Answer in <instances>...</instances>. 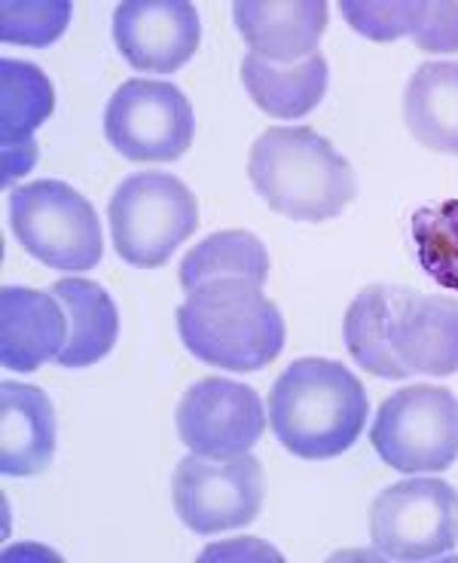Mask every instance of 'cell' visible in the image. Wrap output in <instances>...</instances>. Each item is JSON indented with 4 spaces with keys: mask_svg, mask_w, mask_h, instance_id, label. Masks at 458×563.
Returning <instances> with one entry per match:
<instances>
[{
    "mask_svg": "<svg viewBox=\"0 0 458 563\" xmlns=\"http://www.w3.org/2000/svg\"><path fill=\"white\" fill-rule=\"evenodd\" d=\"M248 178L269 209L293 221H331L358 197L346 156L309 126H272L254 141Z\"/></svg>",
    "mask_w": 458,
    "mask_h": 563,
    "instance_id": "6da1fadb",
    "label": "cell"
},
{
    "mask_svg": "<svg viewBox=\"0 0 458 563\" xmlns=\"http://www.w3.org/2000/svg\"><path fill=\"white\" fill-rule=\"evenodd\" d=\"M269 422L288 453L300 460H334L367 426L364 383L331 358H297L269 393Z\"/></svg>",
    "mask_w": 458,
    "mask_h": 563,
    "instance_id": "7a4b0ae2",
    "label": "cell"
},
{
    "mask_svg": "<svg viewBox=\"0 0 458 563\" xmlns=\"http://www.w3.org/2000/svg\"><path fill=\"white\" fill-rule=\"evenodd\" d=\"M183 346L205 365L250 374L272 365L284 350V319L248 279H217L196 288L178 307Z\"/></svg>",
    "mask_w": 458,
    "mask_h": 563,
    "instance_id": "3957f363",
    "label": "cell"
},
{
    "mask_svg": "<svg viewBox=\"0 0 458 563\" xmlns=\"http://www.w3.org/2000/svg\"><path fill=\"white\" fill-rule=\"evenodd\" d=\"M113 249L129 267L156 269L190 240L199 227L193 190L166 172L129 175L111 197Z\"/></svg>",
    "mask_w": 458,
    "mask_h": 563,
    "instance_id": "277c9868",
    "label": "cell"
},
{
    "mask_svg": "<svg viewBox=\"0 0 458 563\" xmlns=\"http://www.w3.org/2000/svg\"><path fill=\"white\" fill-rule=\"evenodd\" d=\"M10 224L22 249L41 264L83 273L101 261V221L92 202L70 184L46 178L10 194Z\"/></svg>",
    "mask_w": 458,
    "mask_h": 563,
    "instance_id": "5b68a950",
    "label": "cell"
},
{
    "mask_svg": "<svg viewBox=\"0 0 458 563\" xmlns=\"http://www.w3.org/2000/svg\"><path fill=\"white\" fill-rule=\"evenodd\" d=\"M370 441L394 472H446L458 460V398L428 383L398 389L376 413Z\"/></svg>",
    "mask_w": 458,
    "mask_h": 563,
    "instance_id": "8992f818",
    "label": "cell"
},
{
    "mask_svg": "<svg viewBox=\"0 0 458 563\" xmlns=\"http://www.w3.org/2000/svg\"><path fill=\"white\" fill-rule=\"evenodd\" d=\"M370 539L391 561H434L458 545V490L440 478L391 484L370 503Z\"/></svg>",
    "mask_w": 458,
    "mask_h": 563,
    "instance_id": "52a82bcc",
    "label": "cell"
},
{
    "mask_svg": "<svg viewBox=\"0 0 458 563\" xmlns=\"http://www.w3.org/2000/svg\"><path fill=\"white\" fill-rule=\"evenodd\" d=\"M266 496L264 465L250 453L183 456L171 478L175 511L193 533H223L257 521Z\"/></svg>",
    "mask_w": 458,
    "mask_h": 563,
    "instance_id": "ba28073f",
    "label": "cell"
},
{
    "mask_svg": "<svg viewBox=\"0 0 458 563\" xmlns=\"http://www.w3.org/2000/svg\"><path fill=\"white\" fill-rule=\"evenodd\" d=\"M104 135L132 163H175L193 144V104L163 80H125L108 101Z\"/></svg>",
    "mask_w": 458,
    "mask_h": 563,
    "instance_id": "9c48e42d",
    "label": "cell"
},
{
    "mask_svg": "<svg viewBox=\"0 0 458 563\" xmlns=\"http://www.w3.org/2000/svg\"><path fill=\"white\" fill-rule=\"evenodd\" d=\"M175 426L190 453L238 456L264 438V398L238 380H199L183 393Z\"/></svg>",
    "mask_w": 458,
    "mask_h": 563,
    "instance_id": "30bf717a",
    "label": "cell"
},
{
    "mask_svg": "<svg viewBox=\"0 0 458 563\" xmlns=\"http://www.w3.org/2000/svg\"><path fill=\"white\" fill-rule=\"evenodd\" d=\"M199 13L187 0H125L113 13V41L135 70H181L199 49Z\"/></svg>",
    "mask_w": 458,
    "mask_h": 563,
    "instance_id": "8fae6325",
    "label": "cell"
},
{
    "mask_svg": "<svg viewBox=\"0 0 458 563\" xmlns=\"http://www.w3.org/2000/svg\"><path fill=\"white\" fill-rule=\"evenodd\" d=\"M56 92L49 77L31 62H0V151H3V187H13L37 163L34 132L49 120Z\"/></svg>",
    "mask_w": 458,
    "mask_h": 563,
    "instance_id": "7c38bea8",
    "label": "cell"
},
{
    "mask_svg": "<svg viewBox=\"0 0 458 563\" xmlns=\"http://www.w3.org/2000/svg\"><path fill=\"white\" fill-rule=\"evenodd\" d=\"M68 343V316L53 291L7 285L0 291V362L15 374H34L56 362Z\"/></svg>",
    "mask_w": 458,
    "mask_h": 563,
    "instance_id": "4fadbf2b",
    "label": "cell"
},
{
    "mask_svg": "<svg viewBox=\"0 0 458 563\" xmlns=\"http://www.w3.org/2000/svg\"><path fill=\"white\" fill-rule=\"evenodd\" d=\"M233 19L254 56L291 65L319 53L331 7L324 0H238Z\"/></svg>",
    "mask_w": 458,
    "mask_h": 563,
    "instance_id": "5bb4252c",
    "label": "cell"
},
{
    "mask_svg": "<svg viewBox=\"0 0 458 563\" xmlns=\"http://www.w3.org/2000/svg\"><path fill=\"white\" fill-rule=\"evenodd\" d=\"M391 352L413 377L458 374V300L446 295H413L394 322Z\"/></svg>",
    "mask_w": 458,
    "mask_h": 563,
    "instance_id": "9a60e30c",
    "label": "cell"
},
{
    "mask_svg": "<svg viewBox=\"0 0 458 563\" xmlns=\"http://www.w3.org/2000/svg\"><path fill=\"white\" fill-rule=\"evenodd\" d=\"M56 453V410L49 395L29 383L0 386V472L7 478L41 475Z\"/></svg>",
    "mask_w": 458,
    "mask_h": 563,
    "instance_id": "2e32d148",
    "label": "cell"
},
{
    "mask_svg": "<svg viewBox=\"0 0 458 563\" xmlns=\"http://www.w3.org/2000/svg\"><path fill=\"white\" fill-rule=\"evenodd\" d=\"M413 295H416V288L379 282V285H367L361 295L348 303L343 338H346L348 355L367 374L382 377V380H406L410 377L391 352V331H394L398 316Z\"/></svg>",
    "mask_w": 458,
    "mask_h": 563,
    "instance_id": "e0dca14e",
    "label": "cell"
},
{
    "mask_svg": "<svg viewBox=\"0 0 458 563\" xmlns=\"http://www.w3.org/2000/svg\"><path fill=\"white\" fill-rule=\"evenodd\" d=\"M242 80L260 111L278 120H297L321 104L327 92L331 68L321 53L291 65H278L248 53L242 58Z\"/></svg>",
    "mask_w": 458,
    "mask_h": 563,
    "instance_id": "ac0fdd59",
    "label": "cell"
},
{
    "mask_svg": "<svg viewBox=\"0 0 458 563\" xmlns=\"http://www.w3.org/2000/svg\"><path fill=\"white\" fill-rule=\"evenodd\" d=\"M410 135L437 154L458 156V62H422L403 92Z\"/></svg>",
    "mask_w": 458,
    "mask_h": 563,
    "instance_id": "d6986e66",
    "label": "cell"
},
{
    "mask_svg": "<svg viewBox=\"0 0 458 563\" xmlns=\"http://www.w3.org/2000/svg\"><path fill=\"white\" fill-rule=\"evenodd\" d=\"M53 295L68 316V343L56 362L62 367H89L111 355L120 338V312L113 297L89 279H62L53 285Z\"/></svg>",
    "mask_w": 458,
    "mask_h": 563,
    "instance_id": "ffe728a7",
    "label": "cell"
},
{
    "mask_svg": "<svg viewBox=\"0 0 458 563\" xmlns=\"http://www.w3.org/2000/svg\"><path fill=\"white\" fill-rule=\"evenodd\" d=\"M178 276L187 295L217 279H248L264 285L269 276V252L248 230H223L190 249Z\"/></svg>",
    "mask_w": 458,
    "mask_h": 563,
    "instance_id": "44dd1931",
    "label": "cell"
},
{
    "mask_svg": "<svg viewBox=\"0 0 458 563\" xmlns=\"http://www.w3.org/2000/svg\"><path fill=\"white\" fill-rule=\"evenodd\" d=\"M70 0H3L0 3V37L19 46H49L68 31Z\"/></svg>",
    "mask_w": 458,
    "mask_h": 563,
    "instance_id": "7402d4cb",
    "label": "cell"
},
{
    "mask_svg": "<svg viewBox=\"0 0 458 563\" xmlns=\"http://www.w3.org/2000/svg\"><path fill=\"white\" fill-rule=\"evenodd\" d=\"M418 0H343V15L361 37L376 43L401 41L413 34Z\"/></svg>",
    "mask_w": 458,
    "mask_h": 563,
    "instance_id": "603a6c76",
    "label": "cell"
},
{
    "mask_svg": "<svg viewBox=\"0 0 458 563\" xmlns=\"http://www.w3.org/2000/svg\"><path fill=\"white\" fill-rule=\"evenodd\" d=\"M413 41L422 53L446 56L458 53V3L456 0H418Z\"/></svg>",
    "mask_w": 458,
    "mask_h": 563,
    "instance_id": "cb8c5ba5",
    "label": "cell"
}]
</instances>
